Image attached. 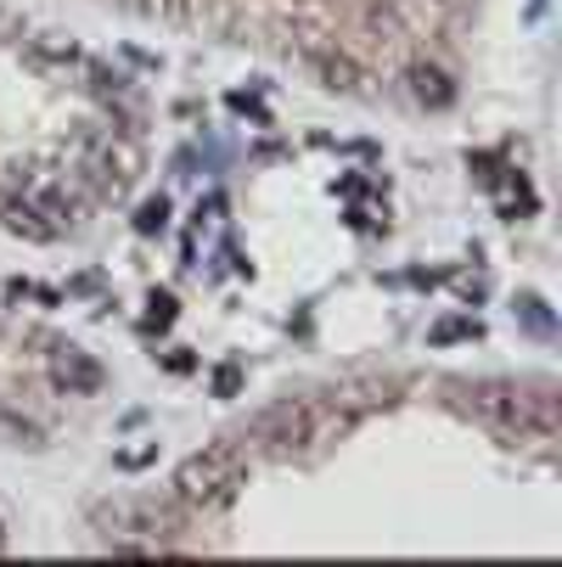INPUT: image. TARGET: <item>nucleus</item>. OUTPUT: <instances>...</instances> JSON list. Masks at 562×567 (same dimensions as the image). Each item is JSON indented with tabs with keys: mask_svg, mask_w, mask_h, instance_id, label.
Here are the masks:
<instances>
[{
	"mask_svg": "<svg viewBox=\"0 0 562 567\" xmlns=\"http://www.w3.org/2000/svg\"><path fill=\"white\" fill-rule=\"evenodd\" d=\"M456 405L467 416L490 421V428L506 433H551L557 428V394L551 383H456Z\"/></svg>",
	"mask_w": 562,
	"mask_h": 567,
	"instance_id": "obj_1",
	"label": "nucleus"
},
{
	"mask_svg": "<svg viewBox=\"0 0 562 567\" xmlns=\"http://www.w3.org/2000/svg\"><path fill=\"white\" fill-rule=\"evenodd\" d=\"M164 219H169V203H164V197H153L147 208H140V214H135V230H158Z\"/></svg>",
	"mask_w": 562,
	"mask_h": 567,
	"instance_id": "obj_8",
	"label": "nucleus"
},
{
	"mask_svg": "<svg viewBox=\"0 0 562 567\" xmlns=\"http://www.w3.org/2000/svg\"><path fill=\"white\" fill-rule=\"evenodd\" d=\"M315 68L326 73L321 84H333V90H355V68H349V63H333V57H321Z\"/></svg>",
	"mask_w": 562,
	"mask_h": 567,
	"instance_id": "obj_7",
	"label": "nucleus"
},
{
	"mask_svg": "<svg viewBox=\"0 0 562 567\" xmlns=\"http://www.w3.org/2000/svg\"><path fill=\"white\" fill-rule=\"evenodd\" d=\"M214 388H220V394H225V399H231V394H237V371H231V365H225V371H220V376H214Z\"/></svg>",
	"mask_w": 562,
	"mask_h": 567,
	"instance_id": "obj_11",
	"label": "nucleus"
},
{
	"mask_svg": "<svg viewBox=\"0 0 562 567\" xmlns=\"http://www.w3.org/2000/svg\"><path fill=\"white\" fill-rule=\"evenodd\" d=\"M411 97H416L422 107H450V102H456V84H450L439 68L422 63V68H411Z\"/></svg>",
	"mask_w": 562,
	"mask_h": 567,
	"instance_id": "obj_5",
	"label": "nucleus"
},
{
	"mask_svg": "<svg viewBox=\"0 0 562 567\" xmlns=\"http://www.w3.org/2000/svg\"><path fill=\"white\" fill-rule=\"evenodd\" d=\"M0 551H7V529H0Z\"/></svg>",
	"mask_w": 562,
	"mask_h": 567,
	"instance_id": "obj_13",
	"label": "nucleus"
},
{
	"mask_svg": "<svg viewBox=\"0 0 562 567\" xmlns=\"http://www.w3.org/2000/svg\"><path fill=\"white\" fill-rule=\"evenodd\" d=\"M175 315V298H153V326H164Z\"/></svg>",
	"mask_w": 562,
	"mask_h": 567,
	"instance_id": "obj_12",
	"label": "nucleus"
},
{
	"mask_svg": "<svg viewBox=\"0 0 562 567\" xmlns=\"http://www.w3.org/2000/svg\"><path fill=\"white\" fill-rule=\"evenodd\" d=\"M52 383L68 388V394H97V388L108 383V371L90 360V354H79V349H57V354H52Z\"/></svg>",
	"mask_w": 562,
	"mask_h": 567,
	"instance_id": "obj_4",
	"label": "nucleus"
},
{
	"mask_svg": "<svg viewBox=\"0 0 562 567\" xmlns=\"http://www.w3.org/2000/svg\"><path fill=\"white\" fill-rule=\"evenodd\" d=\"M237 489H243V455H237V444H214V450L192 455L175 472V495L186 506H225Z\"/></svg>",
	"mask_w": 562,
	"mask_h": 567,
	"instance_id": "obj_2",
	"label": "nucleus"
},
{
	"mask_svg": "<svg viewBox=\"0 0 562 567\" xmlns=\"http://www.w3.org/2000/svg\"><path fill=\"white\" fill-rule=\"evenodd\" d=\"M0 214H7V225L12 230H23V236H57V225L52 219H40V208H34V197H0Z\"/></svg>",
	"mask_w": 562,
	"mask_h": 567,
	"instance_id": "obj_6",
	"label": "nucleus"
},
{
	"mask_svg": "<svg viewBox=\"0 0 562 567\" xmlns=\"http://www.w3.org/2000/svg\"><path fill=\"white\" fill-rule=\"evenodd\" d=\"M97 529L108 534V540H130V534H147L153 545L158 540H169L175 529H180V511L175 506H158V500H140V495H113V500H102L97 511Z\"/></svg>",
	"mask_w": 562,
	"mask_h": 567,
	"instance_id": "obj_3",
	"label": "nucleus"
},
{
	"mask_svg": "<svg viewBox=\"0 0 562 567\" xmlns=\"http://www.w3.org/2000/svg\"><path fill=\"white\" fill-rule=\"evenodd\" d=\"M450 338H479V326H473V320H445V326H434V343H450Z\"/></svg>",
	"mask_w": 562,
	"mask_h": 567,
	"instance_id": "obj_9",
	"label": "nucleus"
},
{
	"mask_svg": "<svg viewBox=\"0 0 562 567\" xmlns=\"http://www.w3.org/2000/svg\"><path fill=\"white\" fill-rule=\"evenodd\" d=\"M518 315L535 326V332H551V315L540 309V298H518Z\"/></svg>",
	"mask_w": 562,
	"mask_h": 567,
	"instance_id": "obj_10",
	"label": "nucleus"
}]
</instances>
